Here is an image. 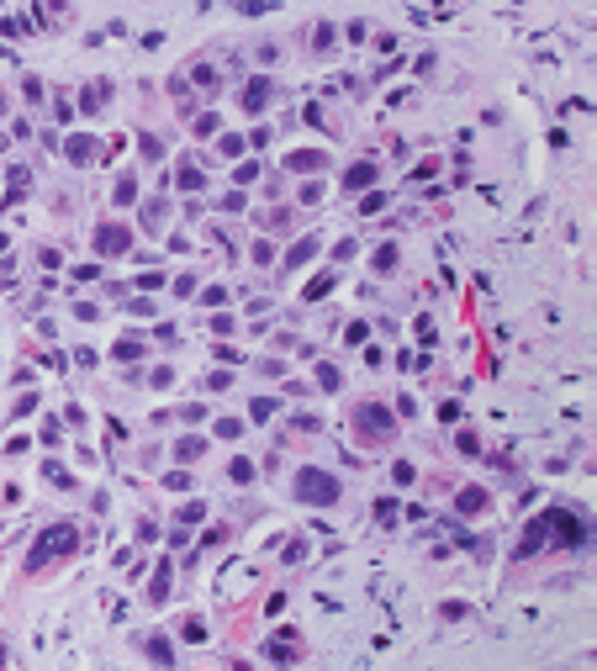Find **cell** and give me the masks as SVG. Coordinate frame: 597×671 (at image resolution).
Wrapping results in <instances>:
<instances>
[{
	"mask_svg": "<svg viewBox=\"0 0 597 671\" xmlns=\"http://www.w3.org/2000/svg\"><path fill=\"white\" fill-rule=\"evenodd\" d=\"M291 491H296V503H307V507H333L338 503L333 470H317V466H301L296 476H291Z\"/></svg>",
	"mask_w": 597,
	"mask_h": 671,
	"instance_id": "6da1fadb",
	"label": "cell"
},
{
	"mask_svg": "<svg viewBox=\"0 0 597 671\" xmlns=\"http://www.w3.org/2000/svg\"><path fill=\"white\" fill-rule=\"evenodd\" d=\"M74 544H80V528H74V524H53V528H43V534H37V550H32V561H27V565L37 571V565H48L53 555H69Z\"/></svg>",
	"mask_w": 597,
	"mask_h": 671,
	"instance_id": "7a4b0ae2",
	"label": "cell"
},
{
	"mask_svg": "<svg viewBox=\"0 0 597 671\" xmlns=\"http://www.w3.org/2000/svg\"><path fill=\"white\" fill-rule=\"evenodd\" d=\"M354 428H359V439H365V444H386V439H391V433H396V423H391V412H386L381 407V402H365V407H354Z\"/></svg>",
	"mask_w": 597,
	"mask_h": 671,
	"instance_id": "3957f363",
	"label": "cell"
},
{
	"mask_svg": "<svg viewBox=\"0 0 597 671\" xmlns=\"http://www.w3.org/2000/svg\"><path fill=\"white\" fill-rule=\"evenodd\" d=\"M132 249V228L127 222H101L96 228V254L101 259H117V254H127Z\"/></svg>",
	"mask_w": 597,
	"mask_h": 671,
	"instance_id": "277c9868",
	"label": "cell"
},
{
	"mask_svg": "<svg viewBox=\"0 0 597 671\" xmlns=\"http://www.w3.org/2000/svg\"><path fill=\"white\" fill-rule=\"evenodd\" d=\"M286 169H296V175H317V169H328V154H323V148H291Z\"/></svg>",
	"mask_w": 597,
	"mask_h": 671,
	"instance_id": "5b68a950",
	"label": "cell"
},
{
	"mask_svg": "<svg viewBox=\"0 0 597 671\" xmlns=\"http://www.w3.org/2000/svg\"><path fill=\"white\" fill-rule=\"evenodd\" d=\"M454 507H460V513L466 518H481L491 507V491L487 486H460V497H454Z\"/></svg>",
	"mask_w": 597,
	"mask_h": 671,
	"instance_id": "8992f818",
	"label": "cell"
},
{
	"mask_svg": "<svg viewBox=\"0 0 597 671\" xmlns=\"http://www.w3.org/2000/svg\"><path fill=\"white\" fill-rule=\"evenodd\" d=\"M238 101H243V111H264V106H270V80H264V74H254V80L238 90Z\"/></svg>",
	"mask_w": 597,
	"mask_h": 671,
	"instance_id": "52a82bcc",
	"label": "cell"
},
{
	"mask_svg": "<svg viewBox=\"0 0 597 671\" xmlns=\"http://www.w3.org/2000/svg\"><path fill=\"white\" fill-rule=\"evenodd\" d=\"M317 259V238H296L286 249V270H301V264H312Z\"/></svg>",
	"mask_w": 597,
	"mask_h": 671,
	"instance_id": "ba28073f",
	"label": "cell"
},
{
	"mask_svg": "<svg viewBox=\"0 0 597 671\" xmlns=\"http://www.w3.org/2000/svg\"><path fill=\"white\" fill-rule=\"evenodd\" d=\"M371 180H375V164H371V159H359V164L344 175V191H365Z\"/></svg>",
	"mask_w": 597,
	"mask_h": 671,
	"instance_id": "9c48e42d",
	"label": "cell"
},
{
	"mask_svg": "<svg viewBox=\"0 0 597 671\" xmlns=\"http://www.w3.org/2000/svg\"><path fill=\"white\" fill-rule=\"evenodd\" d=\"M64 154H69L74 164H90V159H96V138H69V143H64Z\"/></svg>",
	"mask_w": 597,
	"mask_h": 671,
	"instance_id": "30bf717a",
	"label": "cell"
},
{
	"mask_svg": "<svg viewBox=\"0 0 597 671\" xmlns=\"http://www.w3.org/2000/svg\"><path fill=\"white\" fill-rule=\"evenodd\" d=\"M175 455H180V460H201V455H206V439H201V433L180 439V444H175Z\"/></svg>",
	"mask_w": 597,
	"mask_h": 671,
	"instance_id": "8fae6325",
	"label": "cell"
},
{
	"mask_svg": "<svg viewBox=\"0 0 597 671\" xmlns=\"http://www.w3.org/2000/svg\"><path fill=\"white\" fill-rule=\"evenodd\" d=\"M106 96H111V80H96V85H90V90H85V96H80V106H85V111H96V106H101V101H106Z\"/></svg>",
	"mask_w": 597,
	"mask_h": 671,
	"instance_id": "7c38bea8",
	"label": "cell"
},
{
	"mask_svg": "<svg viewBox=\"0 0 597 671\" xmlns=\"http://www.w3.org/2000/svg\"><path fill=\"white\" fill-rule=\"evenodd\" d=\"M169 582H175V576H169V565H159V571H154V587H148V603H164V598H169Z\"/></svg>",
	"mask_w": 597,
	"mask_h": 671,
	"instance_id": "4fadbf2b",
	"label": "cell"
},
{
	"mask_svg": "<svg viewBox=\"0 0 597 671\" xmlns=\"http://www.w3.org/2000/svg\"><path fill=\"white\" fill-rule=\"evenodd\" d=\"M111 196H117V206H132V201H138V175H122Z\"/></svg>",
	"mask_w": 597,
	"mask_h": 671,
	"instance_id": "5bb4252c",
	"label": "cell"
},
{
	"mask_svg": "<svg viewBox=\"0 0 597 671\" xmlns=\"http://www.w3.org/2000/svg\"><path fill=\"white\" fill-rule=\"evenodd\" d=\"M371 264H375V270H381V275H391V270H396V243H381Z\"/></svg>",
	"mask_w": 597,
	"mask_h": 671,
	"instance_id": "9a60e30c",
	"label": "cell"
},
{
	"mask_svg": "<svg viewBox=\"0 0 597 671\" xmlns=\"http://www.w3.org/2000/svg\"><path fill=\"white\" fill-rule=\"evenodd\" d=\"M317 386H323V391H338V386H344L338 365H317Z\"/></svg>",
	"mask_w": 597,
	"mask_h": 671,
	"instance_id": "2e32d148",
	"label": "cell"
},
{
	"mask_svg": "<svg viewBox=\"0 0 597 671\" xmlns=\"http://www.w3.org/2000/svg\"><path fill=\"white\" fill-rule=\"evenodd\" d=\"M138 354H143L138 338H117V349H111V360H138Z\"/></svg>",
	"mask_w": 597,
	"mask_h": 671,
	"instance_id": "e0dca14e",
	"label": "cell"
},
{
	"mask_svg": "<svg viewBox=\"0 0 597 671\" xmlns=\"http://www.w3.org/2000/svg\"><path fill=\"white\" fill-rule=\"evenodd\" d=\"M148 656H154V661H164V666H169V661H175V645H169V640H148Z\"/></svg>",
	"mask_w": 597,
	"mask_h": 671,
	"instance_id": "ac0fdd59",
	"label": "cell"
},
{
	"mask_svg": "<svg viewBox=\"0 0 597 671\" xmlns=\"http://www.w3.org/2000/svg\"><path fill=\"white\" fill-rule=\"evenodd\" d=\"M243 433V418H217V439H238Z\"/></svg>",
	"mask_w": 597,
	"mask_h": 671,
	"instance_id": "d6986e66",
	"label": "cell"
},
{
	"mask_svg": "<svg viewBox=\"0 0 597 671\" xmlns=\"http://www.w3.org/2000/svg\"><path fill=\"white\" fill-rule=\"evenodd\" d=\"M196 85H201L206 96H217V69H212V64H206V69H196Z\"/></svg>",
	"mask_w": 597,
	"mask_h": 671,
	"instance_id": "ffe728a7",
	"label": "cell"
},
{
	"mask_svg": "<svg viewBox=\"0 0 597 671\" xmlns=\"http://www.w3.org/2000/svg\"><path fill=\"white\" fill-rule=\"evenodd\" d=\"M328 286H333V275H317V280L307 286V301H323V296H328Z\"/></svg>",
	"mask_w": 597,
	"mask_h": 671,
	"instance_id": "44dd1931",
	"label": "cell"
},
{
	"mask_svg": "<svg viewBox=\"0 0 597 671\" xmlns=\"http://www.w3.org/2000/svg\"><path fill=\"white\" fill-rule=\"evenodd\" d=\"M201 386H206V391H227V386H233V375H227V370H212Z\"/></svg>",
	"mask_w": 597,
	"mask_h": 671,
	"instance_id": "7402d4cb",
	"label": "cell"
},
{
	"mask_svg": "<svg viewBox=\"0 0 597 671\" xmlns=\"http://www.w3.org/2000/svg\"><path fill=\"white\" fill-rule=\"evenodd\" d=\"M222 301H227V286H206L201 291V307H222Z\"/></svg>",
	"mask_w": 597,
	"mask_h": 671,
	"instance_id": "603a6c76",
	"label": "cell"
},
{
	"mask_svg": "<svg viewBox=\"0 0 597 671\" xmlns=\"http://www.w3.org/2000/svg\"><path fill=\"white\" fill-rule=\"evenodd\" d=\"M143 222H148V228H159V222H164V201H148V206H143Z\"/></svg>",
	"mask_w": 597,
	"mask_h": 671,
	"instance_id": "cb8c5ba5",
	"label": "cell"
},
{
	"mask_svg": "<svg viewBox=\"0 0 597 671\" xmlns=\"http://www.w3.org/2000/svg\"><path fill=\"white\" fill-rule=\"evenodd\" d=\"M227 476H233V481H254V466H249V460H233V466H227Z\"/></svg>",
	"mask_w": 597,
	"mask_h": 671,
	"instance_id": "d4e9b609",
	"label": "cell"
},
{
	"mask_svg": "<svg viewBox=\"0 0 597 671\" xmlns=\"http://www.w3.org/2000/svg\"><path fill=\"white\" fill-rule=\"evenodd\" d=\"M191 132H196V138H212V132H217V117H212V111H206V117H196Z\"/></svg>",
	"mask_w": 597,
	"mask_h": 671,
	"instance_id": "484cf974",
	"label": "cell"
},
{
	"mask_svg": "<svg viewBox=\"0 0 597 671\" xmlns=\"http://www.w3.org/2000/svg\"><path fill=\"white\" fill-rule=\"evenodd\" d=\"M180 185H185V191H201V169L185 164V169H180Z\"/></svg>",
	"mask_w": 597,
	"mask_h": 671,
	"instance_id": "4316f807",
	"label": "cell"
},
{
	"mask_svg": "<svg viewBox=\"0 0 597 671\" xmlns=\"http://www.w3.org/2000/svg\"><path fill=\"white\" fill-rule=\"evenodd\" d=\"M381 206H386V196L375 191V196H365V201H359V212H365V217H375V212H381Z\"/></svg>",
	"mask_w": 597,
	"mask_h": 671,
	"instance_id": "83f0119b",
	"label": "cell"
},
{
	"mask_svg": "<svg viewBox=\"0 0 597 671\" xmlns=\"http://www.w3.org/2000/svg\"><path fill=\"white\" fill-rule=\"evenodd\" d=\"M249 412H254V423H264V418H270V412H275V402H270V396H259V402H254Z\"/></svg>",
	"mask_w": 597,
	"mask_h": 671,
	"instance_id": "f1b7e54d",
	"label": "cell"
},
{
	"mask_svg": "<svg viewBox=\"0 0 597 671\" xmlns=\"http://www.w3.org/2000/svg\"><path fill=\"white\" fill-rule=\"evenodd\" d=\"M185 640H191V645H196V640H206V623H201V619H185Z\"/></svg>",
	"mask_w": 597,
	"mask_h": 671,
	"instance_id": "f546056e",
	"label": "cell"
},
{
	"mask_svg": "<svg viewBox=\"0 0 597 671\" xmlns=\"http://www.w3.org/2000/svg\"><path fill=\"white\" fill-rule=\"evenodd\" d=\"M375 518H381V524H391V518H396V503H391V497H381V503H375Z\"/></svg>",
	"mask_w": 597,
	"mask_h": 671,
	"instance_id": "4dcf8cb0",
	"label": "cell"
},
{
	"mask_svg": "<svg viewBox=\"0 0 597 671\" xmlns=\"http://www.w3.org/2000/svg\"><path fill=\"white\" fill-rule=\"evenodd\" d=\"M22 96L27 101H43V80H22Z\"/></svg>",
	"mask_w": 597,
	"mask_h": 671,
	"instance_id": "1f68e13d",
	"label": "cell"
},
{
	"mask_svg": "<svg viewBox=\"0 0 597 671\" xmlns=\"http://www.w3.org/2000/svg\"><path fill=\"white\" fill-rule=\"evenodd\" d=\"M169 381H175V370H169V365H159V370L148 375V386H169Z\"/></svg>",
	"mask_w": 597,
	"mask_h": 671,
	"instance_id": "d6a6232c",
	"label": "cell"
},
{
	"mask_svg": "<svg viewBox=\"0 0 597 671\" xmlns=\"http://www.w3.org/2000/svg\"><path fill=\"white\" fill-rule=\"evenodd\" d=\"M6 106H11V101H6V96H0V111H6Z\"/></svg>",
	"mask_w": 597,
	"mask_h": 671,
	"instance_id": "836d02e7",
	"label": "cell"
},
{
	"mask_svg": "<svg viewBox=\"0 0 597 671\" xmlns=\"http://www.w3.org/2000/svg\"><path fill=\"white\" fill-rule=\"evenodd\" d=\"M0 148H6V132H0Z\"/></svg>",
	"mask_w": 597,
	"mask_h": 671,
	"instance_id": "e575fe53",
	"label": "cell"
}]
</instances>
